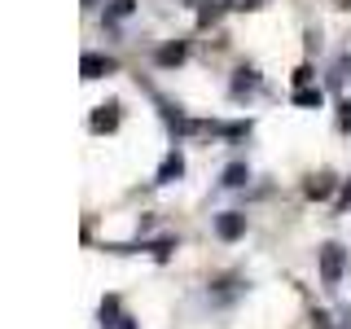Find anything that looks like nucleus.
<instances>
[{
  "label": "nucleus",
  "mask_w": 351,
  "mask_h": 329,
  "mask_svg": "<svg viewBox=\"0 0 351 329\" xmlns=\"http://www.w3.org/2000/svg\"><path fill=\"white\" fill-rule=\"evenodd\" d=\"M343 272H347V250L338 246V241H329V246H321V281L334 290L338 281H343Z\"/></svg>",
  "instance_id": "nucleus-1"
},
{
  "label": "nucleus",
  "mask_w": 351,
  "mask_h": 329,
  "mask_svg": "<svg viewBox=\"0 0 351 329\" xmlns=\"http://www.w3.org/2000/svg\"><path fill=\"white\" fill-rule=\"evenodd\" d=\"M114 71H119V62L106 58V53H84V62H80L84 80H101V75H114Z\"/></svg>",
  "instance_id": "nucleus-2"
},
{
  "label": "nucleus",
  "mask_w": 351,
  "mask_h": 329,
  "mask_svg": "<svg viewBox=\"0 0 351 329\" xmlns=\"http://www.w3.org/2000/svg\"><path fill=\"white\" fill-rule=\"evenodd\" d=\"M215 233L224 237V241H237L241 233H246V215H237V211H224V215H215Z\"/></svg>",
  "instance_id": "nucleus-3"
},
{
  "label": "nucleus",
  "mask_w": 351,
  "mask_h": 329,
  "mask_svg": "<svg viewBox=\"0 0 351 329\" xmlns=\"http://www.w3.org/2000/svg\"><path fill=\"white\" fill-rule=\"evenodd\" d=\"M180 175H184V158H180V154H167V158H162L158 162V184H171V180H180Z\"/></svg>",
  "instance_id": "nucleus-4"
},
{
  "label": "nucleus",
  "mask_w": 351,
  "mask_h": 329,
  "mask_svg": "<svg viewBox=\"0 0 351 329\" xmlns=\"http://www.w3.org/2000/svg\"><path fill=\"white\" fill-rule=\"evenodd\" d=\"M119 127V106L110 101V106H97V114H93V132H114Z\"/></svg>",
  "instance_id": "nucleus-5"
},
{
  "label": "nucleus",
  "mask_w": 351,
  "mask_h": 329,
  "mask_svg": "<svg viewBox=\"0 0 351 329\" xmlns=\"http://www.w3.org/2000/svg\"><path fill=\"white\" fill-rule=\"evenodd\" d=\"M246 180H250L246 162H228V167H224V175H219V184H224V189H241Z\"/></svg>",
  "instance_id": "nucleus-6"
},
{
  "label": "nucleus",
  "mask_w": 351,
  "mask_h": 329,
  "mask_svg": "<svg viewBox=\"0 0 351 329\" xmlns=\"http://www.w3.org/2000/svg\"><path fill=\"white\" fill-rule=\"evenodd\" d=\"M303 193H307V197H329V193H334V175H325V171L312 175V180L303 184Z\"/></svg>",
  "instance_id": "nucleus-7"
},
{
  "label": "nucleus",
  "mask_w": 351,
  "mask_h": 329,
  "mask_svg": "<svg viewBox=\"0 0 351 329\" xmlns=\"http://www.w3.org/2000/svg\"><path fill=\"white\" fill-rule=\"evenodd\" d=\"M250 88H259V71H250V66H241L237 71V80H233V93H250Z\"/></svg>",
  "instance_id": "nucleus-8"
},
{
  "label": "nucleus",
  "mask_w": 351,
  "mask_h": 329,
  "mask_svg": "<svg viewBox=\"0 0 351 329\" xmlns=\"http://www.w3.org/2000/svg\"><path fill=\"white\" fill-rule=\"evenodd\" d=\"M184 62V44H167V49H158V66H180Z\"/></svg>",
  "instance_id": "nucleus-9"
},
{
  "label": "nucleus",
  "mask_w": 351,
  "mask_h": 329,
  "mask_svg": "<svg viewBox=\"0 0 351 329\" xmlns=\"http://www.w3.org/2000/svg\"><path fill=\"white\" fill-rule=\"evenodd\" d=\"M119 316H123V312H119V299H114V294H110V299H101V325L110 329V325L119 321Z\"/></svg>",
  "instance_id": "nucleus-10"
},
{
  "label": "nucleus",
  "mask_w": 351,
  "mask_h": 329,
  "mask_svg": "<svg viewBox=\"0 0 351 329\" xmlns=\"http://www.w3.org/2000/svg\"><path fill=\"white\" fill-rule=\"evenodd\" d=\"M294 106H316L321 110V88H299V93H294Z\"/></svg>",
  "instance_id": "nucleus-11"
},
{
  "label": "nucleus",
  "mask_w": 351,
  "mask_h": 329,
  "mask_svg": "<svg viewBox=\"0 0 351 329\" xmlns=\"http://www.w3.org/2000/svg\"><path fill=\"white\" fill-rule=\"evenodd\" d=\"M132 9H136V0H110V14L114 18H128Z\"/></svg>",
  "instance_id": "nucleus-12"
},
{
  "label": "nucleus",
  "mask_w": 351,
  "mask_h": 329,
  "mask_svg": "<svg viewBox=\"0 0 351 329\" xmlns=\"http://www.w3.org/2000/svg\"><path fill=\"white\" fill-rule=\"evenodd\" d=\"M347 75H351V58H343V62H338V66H334V75H329V80H334V84H343Z\"/></svg>",
  "instance_id": "nucleus-13"
},
{
  "label": "nucleus",
  "mask_w": 351,
  "mask_h": 329,
  "mask_svg": "<svg viewBox=\"0 0 351 329\" xmlns=\"http://www.w3.org/2000/svg\"><path fill=\"white\" fill-rule=\"evenodd\" d=\"M338 127H343V132H351V101H343V106H338Z\"/></svg>",
  "instance_id": "nucleus-14"
},
{
  "label": "nucleus",
  "mask_w": 351,
  "mask_h": 329,
  "mask_svg": "<svg viewBox=\"0 0 351 329\" xmlns=\"http://www.w3.org/2000/svg\"><path fill=\"white\" fill-rule=\"evenodd\" d=\"M312 329H334V325H329V316H325V312H316V316H312Z\"/></svg>",
  "instance_id": "nucleus-15"
},
{
  "label": "nucleus",
  "mask_w": 351,
  "mask_h": 329,
  "mask_svg": "<svg viewBox=\"0 0 351 329\" xmlns=\"http://www.w3.org/2000/svg\"><path fill=\"white\" fill-rule=\"evenodd\" d=\"M110 329H136V321H132V316H119V321L110 325Z\"/></svg>",
  "instance_id": "nucleus-16"
},
{
  "label": "nucleus",
  "mask_w": 351,
  "mask_h": 329,
  "mask_svg": "<svg viewBox=\"0 0 351 329\" xmlns=\"http://www.w3.org/2000/svg\"><path fill=\"white\" fill-rule=\"evenodd\" d=\"M263 0H237V9H259Z\"/></svg>",
  "instance_id": "nucleus-17"
},
{
  "label": "nucleus",
  "mask_w": 351,
  "mask_h": 329,
  "mask_svg": "<svg viewBox=\"0 0 351 329\" xmlns=\"http://www.w3.org/2000/svg\"><path fill=\"white\" fill-rule=\"evenodd\" d=\"M334 5H343V9H351V0H334Z\"/></svg>",
  "instance_id": "nucleus-18"
},
{
  "label": "nucleus",
  "mask_w": 351,
  "mask_h": 329,
  "mask_svg": "<svg viewBox=\"0 0 351 329\" xmlns=\"http://www.w3.org/2000/svg\"><path fill=\"white\" fill-rule=\"evenodd\" d=\"M84 5H97V0H84Z\"/></svg>",
  "instance_id": "nucleus-19"
}]
</instances>
